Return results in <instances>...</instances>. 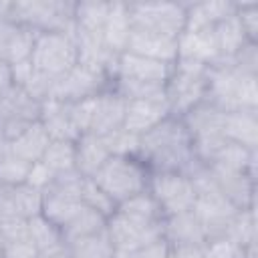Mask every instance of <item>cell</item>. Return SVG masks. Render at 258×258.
I'll list each match as a JSON object with an SVG mask.
<instances>
[{"label":"cell","instance_id":"1","mask_svg":"<svg viewBox=\"0 0 258 258\" xmlns=\"http://www.w3.org/2000/svg\"><path fill=\"white\" fill-rule=\"evenodd\" d=\"M139 161L149 171H181L196 161L191 139L179 117H167L139 139Z\"/></svg>","mask_w":258,"mask_h":258},{"label":"cell","instance_id":"2","mask_svg":"<svg viewBox=\"0 0 258 258\" xmlns=\"http://www.w3.org/2000/svg\"><path fill=\"white\" fill-rule=\"evenodd\" d=\"M206 101L224 113L258 109V77L234 69L230 58H218L208 69Z\"/></svg>","mask_w":258,"mask_h":258},{"label":"cell","instance_id":"3","mask_svg":"<svg viewBox=\"0 0 258 258\" xmlns=\"http://www.w3.org/2000/svg\"><path fill=\"white\" fill-rule=\"evenodd\" d=\"M4 18L38 32H67L75 36V2L16 0L6 2Z\"/></svg>","mask_w":258,"mask_h":258},{"label":"cell","instance_id":"4","mask_svg":"<svg viewBox=\"0 0 258 258\" xmlns=\"http://www.w3.org/2000/svg\"><path fill=\"white\" fill-rule=\"evenodd\" d=\"M224 115L226 113L212 103L202 101L181 117V123L191 139L194 157L204 165H210L218 151L228 143L224 135Z\"/></svg>","mask_w":258,"mask_h":258},{"label":"cell","instance_id":"5","mask_svg":"<svg viewBox=\"0 0 258 258\" xmlns=\"http://www.w3.org/2000/svg\"><path fill=\"white\" fill-rule=\"evenodd\" d=\"M208 69L206 64L177 58L169 81L165 83V101L171 117H183L196 105L206 101L208 91Z\"/></svg>","mask_w":258,"mask_h":258},{"label":"cell","instance_id":"6","mask_svg":"<svg viewBox=\"0 0 258 258\" xmlns=\"http://www.w3.org/2000/svg\"><path fill=\"white\" fill-rule=\"evenodd\" d=\"M117 204L147 189L149 169L137 157H109L105 165L91 177Z\"/></svg>","mask_w":258,"mask_h":258},{"label":"cell","instance_id":"7","mask_svg":"<svg viewBox=\"0 0 258 258\" xmlns=\"http://www.w3.org/2000/svg\"><path fill=\"white\" fill-rule=\"evenodd\" d=\"M34 71L58 79L79 62V48L73 34L67 32H38L30 52Z\"/></svg>","mask_w":258,"mask_h":258},{"label":"cell","instance_id":"8","mask_svg":"<svg viewBox=\"0 0 258 258\" xmlns=\"http://www.w3.org/2000/svg\"><path fill=\"white\" fill-rule=\"evenodd\" d=\"M147 191L159 206L163 218L189 212L196 204V189L181 171H149Z\"/></svg>","mask_w":258,"mask_h":258},{"label":"cell","instance_id":"9","mask_svg":"<svg viewBox=\"0 0 258 258\" xmlns=\"http://www.w3.org/2000/svg\"><path fill=\"white\" fill-rule=\"evenodd\" d=\"M133 28L179 36L185 28V4L177 2H129Z\"/></svg>","mask_w":258,"mask_h":258},{"label":"cell","instance_id":"10","mask_svg":"<svg viewBox=\"0 0 258 258\" xmlns=\"http://www.w3.org/2000/svg\"><path fill=\"white\" fill-rule=\"evenodd\" d=\"M40 119V101L32 99L24 89L10 87L0 95V135L8 141L18 137L28 125Z\"/></svg>","mask_w":258,"mask_h":258},{"label":"cell","instance_id":"11","mask_svg":"<svg viewBox=\"0 0 258 258\" xmlns=\"http://www.w3.org/2000/svg\"><path fill=\"white\" fill-rule=\"evenodd\" d=\"M111 87H113V81L107 75L77 62L69 73H64L54 81L48 99H56L62 103H77L87 97L99 95Z\"/></svg>","mask_w":258,"mask_h":258},{"label":"cell","instance_id":"12","mask_svg":"<svg viewBox=\"0 0 258 258\" xmlns=\"http://www.w3.org/2000/svg\"><path fill=\"white\" fill-rule=\"evenodd\" d=\"M191 212L198 218V222L206 234V240H210V238L226 236L230 222L234 220V216L240 210L230 200H226L224 194L218 189V191L196 196V204H194Z\"/></svg>","mask_w":258,"mask_h":258},{"label":"cell","instance_id":"13","mask_svg":"<svg viewBox=\"0 0 258 258\" xmlns=\"http://www.w3.org/2000/svg\"><path fill=\"white\" fill-rule=\"evenodd\" d=\"M107 234L113 242L115 254H125L137 248H143L147 244H153L163 238V222L143 226L137 222H131L123 218L121 214H113L107 218Z\"/></svg>","mask_w":258,"mask_h":258},{"label":"cell","instance_id":"14","mask_svg":"<svg viewBox=\"0 0 258 258\" xmlns=\"http://www.w3.org/2000/svg\"><path fill=\"white\" fill-rule=\"evenodd\" d=\"M208 167L212 169L218 189L224 194L226 200H230L238 210L256 208V175L238 169H226L214 165Z\"/></svg>","mask_w":258,"mask_h":258},{"label":"cell","instance_id":"15","mask_svg":"<svg viewBox=\"0 0 258 258\" xmlns=\"http://www.w3.org/2000/svg\"><path fill=\"white\" fill-rule=\"evenodd\" d=\"M127 52L161 60L167 64H173L177 60V38L153 30H143V28H133L129 42H127Z\"/></svg>","mask_w":258,"mask_h":258},{"label":"cell","instance_id":"16","mask_svg":"<svg viewBox=\"0 0 258 258\" xmlns=\"http://www.w3.org/2000/svg\"><path fill=\"white\" fill-rule=\"evenodd\" d=\"M173 64L145 58L133 52H121L117 58V75L115 79H131V81H143V83H155L165 85L171 77Z\"/></svg>","mask_w":258,"mask_h":258},{"label":"cell","instance_id":"17","mask_svg":"<svg viewBox=\"0 0 258 258\" xmlns=\"http://www.w3.org/2000/svg\"><path fill=\"white\" fill-rule=\"evenodd\" d=\"M125 105H127V101L113 87L95 95V109H93V121H91L89 133L105 137L107 133L123 127Z\"/></svg>","mask_w":258,"mask_h":258},{"label":"cell","instance_id":"18","mask_svg":"<svg viewBox=\"0 0 258 258\" xmlns=\"http://www.w3.org/2000/svg\"><path fill=\"white\" fill-rule=\"evenodd\" d=\"M36 32L16 24L12 20L0 18V60L16 64L30 58Z\"/></svg>","mask_w":258,"mask_h":258},{"label":"cell","instance_id":"19","mask_svg":"<svg viewBox=\"0 0 258 258\" xmlns=\"http://www.w3.org/2000/svg\"><path fill=\"white\" fill-rule=\"evenodd\" d=\"M177 58H185V60L212 67L220 58L214 30L212 28H196V30L185 28L177 36Z\"/></svg>","mask_w":258,"mask_h":258},{"label":"cell","instance_id":"20","mask_svg":"<svg viewBox=\"0 0 258 258\" xmlns=\"http://www.w3.org/2000/svg\"><path fill=\"white\" fill-rule=\"evenodd\" d=\"M167 117H171L167 101H127L123 127L135 135H143Z\"/></svg>","mask_w":258,"mask_h":258},{"label":"cell","instance_id":"21","mask_svg":"<svg viewBox=\"0 0 258 258\" xmlns=\"http://www.w3.org/2000/svg\"><path fill=\"white\" fill-rule=\"evenodd\" d=\"M42 127L46 129L50 139H62V141H77L79 129L73 123L71 117V103H62L56 99H46L40 103V119Z\"/></svg>","mask_w":258,"mask_h":258},{"label":"cell","instance_id":"22","mask_svg":"<svg viewBox=\"0 0 258 258\" xmlns=\"http://www.w3.org/2000/svg\"><path fill=\"white\" fill-rule=\"evenodd\" d=\"M163 240L169 244V248L200 246L206 242V234H204L198 218L189 210L183 214L163 218Z\"/></svg>","mask_w":258,"mask_h":258},{"label":"cell","instance_id":"23","mask_svg":"<svg viewBox=\"0 0 258 258\" xmlns=\"http://www.w3.org/2000/svg\"><path fill=\"white\" fill-rule=\"evenodd\" d=\"M111 157L103 137L93 133H83L75 141V169L83 177H93L105 161Z\"/></svg>","mask_w":258,"mask_h":258},{"label":"cell","instance_id":"24","mask_svg":"<svg viewBox=\"0 0 258 258\" xmlns=\"http://www.w3.org/2000/svg\"><path fill=\"white\" fill-rule=\"evenodd\" d=\"M224 135L230 143L258 147V109H240L224 115Z\"/></svg>","mask_w":258,"mask_h":258},{"label":"cell","instance_id":"25","mask_svg":"<svg viewBox=\"0 0 258 258\" xmlns=\"http://www.w3.org/2000/svg\"><path fill=\"white\" fill-rule=\"evenodd\" d=\"M133 24L129 16V4L127 2H111L109 14L103 24V40L105 44L115 52L121 54L127 48L129 36H131Z\"/></svg>","mask_w":258,"mask_h":258},{"label":"cell","instance_id":"26","mask_svg":"<svg viewBox=\"0 0 258 258\" xmlns=\"http://www.w3.org/2000/svg\"><path fill=\"white\" fill-rule=\"evenodd\" d=\"M234 14H236V2H228V0L185 4V28L187 30L214 28L218 22H222Z\"/></svg>","mask_w":258,"mask_h":258},{"label":"cell","instance_id":"27","mask_svg":"<svg viewBox=\"0 0 258 258\" xmlns=\"http://www.w3.org/2000/svg\"><path fill=\"white\" fill-rule=\"evenodd\" d=\"M52 139L48 137L46 129L42 127L40 121H34L32 125H28L18 137H14L12 141H8V149L18 155L20 159L28 161V163H34V161H40L48 143Z\"/></svg>","mask_w":258,"mask_h":258},{"label":"cell","instance_id":"28","mask_svg":"<svg viewBox=\"0 0 258 258\" xmlns=\"http://www.w3.org/2000/svg\"><path fill=\"white\" fill-rule=\"evenodd\" d=\"M28 238L40 256H48V254L64 250L60 228L54 226L52 222H48L42 214L28 218Z\"/></svg>","mask_w":258,"mask_h":258},{"label":"cell","instance_id":"29","mask_svg":"<svg viewBox=\"0 0 258 258\" xmlns=\"http://www.w3.org/2000/svg\"><path fill=\"white\" fill-rule=\"evenodd\" d=\"M117 214H121L123 218L131 220V222L143 224V226L163 222V214L147 189L137 194V196H131L129 200H125L121 204H117Z\"/></svg>","mask_w":258,"mask_h":258},{"label":"cell","instance_id":"30","mask_svg":"<svg viewBox=\"0 0 258 258\" xmlns=\"http://www.w3.org/2000/svg\"><path fill=\"white\" fill-rule=\"evenodd\" d=\"M107 228V218L101 216L99 212L83 206L62 228H60V236H62V242L64 246H69L71 242L79 240V238H85V236H91V234H97L101 230Z\"/></svg>","mask_w":258,"mask_h":258},{"label":"cell","instance_id":"31","mask_svg":"<svg viewBox=\"0 0 258 258\" xmlns=\"http://www.w3.org/2000/svg\"><path fill=\"white\" fill-rule=\"evenodd\" d=\"M212 30H214V38H216V46H218L220 58H232L248 42V38H246L242 26H240L236 14L226 18V20H222V22H218Z\"/></svg>","mask_w":258,"mask_h":258},{"label":"cell","instance_id":"32","mask_svg":"<svg viewBox=\"0 0 258 258\" xmlns=\"http://www.w3.org/2000/svg\"><path fill=\"white\" fill-rule=\"evenodd\" d=\"M214 167H226V169H238V171H248L256 175V149L242 147L238 143H226L218 155L212 159Z\"/></svg>","mask_w":258,"mask_h":258},{"label":"cell","instance_id":"33","mask_svg":"<svg viewBox=\"0 0 258 258\" xmlns=\"http://www.w3.org/2000/svg\"><path fill=\"white\" fill-rule=\"evenodd\" d=\"M64 248L73 258H115V248L107 234V228L97 234L79 238Z\"/></svg>","mask_w":258,"mask_h":258},{"label":"cell","instance_id":"34","mask_svg":"<svg viewBox=\"0 0 258 258\" xmlns=\"http://www.w3.org/2000/svg\"><path fill=\"white\" fill-rule=\"evenodd\" d=\"M81 208H83L81 200L67 198V196H60L54 191H42V212L40 214L58 228H62Z\"/></svg>","mask_w":258,"mask_h":258},{"label":"cell","instance_id":"35","mask_svg":"<svg viewBox=\"0 0 258 258\" xmlns=\"http://www.w3.org/2000/svg\"><path fill=\"white\" fill-rule=\"evenodd\" d=\"M111 2H75V30L79 32H103V24L109 14Z\"/></svg>","mask_w":258,"mask_h":258},{"label":"cell","instance_id":"36","mask_svg":"<svg viewBox=\"0 0 258 258\" xmlns=\"http://www.w3.org/2000/svg\"><path fill=\"white\" fill-rule=\"evenodd\" d=\"M113 89L125 101H165V85L131 81V79H115Z\"/></svg>","mask_w":258,"mask_h":258},{"label":"cell","instance_id":"37","mask_svg":"<svg viewBox=\"0 0 258 258\" xmlns=\"http://www.w3.org/2000/svg\"><path fill=\"white\" fill-rule=\"evenodd\" d=\"M42 212V191L20 183L10 189V214L22 216V218H32Z\"/></svg>","mask_w":258,"mask_h":258},{"label":"cell","instance_id":"38","mask_svg":"<svg viewBox=\"0 0 258 258\" xmlns=\"http://www.w3.org/2000/svg\"><path fill=\"white\" fill-rule=\"evenodd\" d=\"M226 236L234 240L238 246H252L256 244V208L240 210L228 226Z\"/></svg>","mask_w":258,"mask_h":258},{"label":"cell","instance_id":"39","mask_svg":"<svg viewBox=\"0 0 258 258\" xmlns=\"http://www.w3.org/2000/svg\"><path fill=\"white\" fill-rule=\"evenodd\" d=\"M40 161L46 163L54 173L75 169V141L52 139Z\"/></svg>","mask_w":258,"mask_h":258},{"label":"cell","instance_id":"40","mask_svg":"<svg viewBox=\"0 0 258 258\" xmlns=\"http://www.w3.org/2000/svg\"><path fill=\"white\" fill-rule=\"evenodd\" d=\"M139 139H141V135L127 131L125 127H119L103 137V141L113 157H137L139 155Z\"/></svg>","mask_w":258,"mask_h":258},{"label":"cell","instance_id":"41","mask_svg":"<svg viewBox=\"0 0 258 258\" xmlns=\"http://www.w3.org/2000/svg\"><path fill=\"white\" fill-rule=\"evenodd\" d=\"M81 202H83V206H87V208L99 212V214L105 216V218H111V216L117 212V202H115L113 198H109L91 177H87L85 183H83Z\"/></svg>","mask_w":258,"mask_h":258},{"label":"cell","instance_id":"42","mask_svg":"<svg viewBox=\"0 0 258 258\" xmlns=\"http://www.w3.org/2000/svg\"><path fill=\"white\" fill-rule=\"evenodd\" d=\"M28 169H30V163L20 159L18 155H14L10 149H6L0 155V183H4L8 187L20 185L26 181Z\"/></svg>","mask_w":258,"mask_h":258},{"label":"cell","instance_id":"43","mask_svg":"<svg viewBox=\"0 0 258 258\" xmlns=\"http://www.w3.org/2000/svg\"><path fill=\"white\" fill-rule=\"evenodd\" d=\"M236 18L248 40L258 42V4L256 2H236Z\"/></svg>","mask_w":258,"mask_h":258},{"label":"cell","instance_id":"44","mask_svg":"<svg viewBox=\"0 0 258 258\" xmlns=\"http://www.w3.org/2000/svg\"><path fill=\"white\" fill-rule=\"evenodd\" d=\"M0 238L2 242H16V240H30L28 238V220L22 216H2L0 218Z\"/></svg>","mask_w":258,"mask_h":258},{"label":"cell","instance_id":"45","mask_svg":"<svg viewBox=\"0 0 258 258\" xmlns=\"http://www.w3.org/2000/svg\"><path fill=\"white\" fill-rule=\"evenodd\" d=\"M240 246L228 236L210 238L204 242V258H238Z\"/></svg>","mask_w":258,"mask_h":258},{"label":"cell","instance_id":"46","mask_svg":"<svg viewBox=\"0 0 258 258\" xmlns=\"http://www.w3.org/2000/svg\"><path fill=\"white\" fill-rule=\"evenodd\" d=\"M234 69L246 73V75H256L258 77V42L248 40L232 58Z\"/></svg>","mask_w":258,"mask_h":258},{"label":"cell","instance_id":"47","mask_svg":"<svg viewBox=\"0 0 258 258\" xmlns=\"http://www.w3.org/2000/svg\"><path fill=\"white\" fill-rule=\"evenodd\" d=\"M52 179H54V171L46 163L34 161V163H30V169H28V175H26L24 183L34 187V189H38V191H44L50 185Z\"/></svg>","mask_w":258,"mask_h":258},{"label":"cell","instance_id":"48","mask_svg":"<svg viewBox=\"0 0 258 258\" xmlns=\"http://www.w3.org/2000/svg\"><path fill=\"white\" fill-rule=\"evenodd\" d=\"M169 254H171V248L161 238V240L147 244L143 248H137V250H131L125 254H115V258H169Z\"/></svg>","mask_w":258,"mask_h":258},{"label":"cell","instance_id":"49","mask_svg":"<svg viewBox=\"0 0 258 258\" xmlns=\"http://www.w3.org/2000/svg\"><path fill=\"white\" fill-rule=\"evenodd\" d=\"M38 250L30 240L2 242V258H38Z\"/></svg>","mask_w":258,"mask_h":258},{"label":"cell","instance_id":"50","mask_svg":"<svg viewBox=\"0 0 258 258\" xmlns=\"http://www.w3.org/2000/svg\"><path fill=\"white\" fill-rule=\"evenodd\" d=\"M10 67H12V81H14V85L20 87V89H24L26 83L34 75V67H32L30 58L28 60H22V62H16V64H10Z\"/></svg>","mask_w":258,"mask_h":258},{"label":"cell","instance_id":"51","mask_svg":"<svg viewBox=\"0 0 258 258\" xmlns=\"http://www.w3.org/2000/svg\"><path fill=\"white\" fill-rule=\"evenodd\" d=\"M173 258H204V244L200 246H179L171 248Z\"/></svg>","mask_w":258,"mask_h":258},{"label":"cell","instance_id":"52","mask_svg":"<svg viewBox=\"0 0 258 258\" xmlns=\"http://www.w3.org/2000/svg\"><path fill=\"white\" fill-rule=\"evenodd\" d=\"M10 87H14V81H12V67L4 60H0V95L6 93Z\"/></svg>","mask_w":258,"mask_h":258},{"label":"cell","instance_id":"53","mask_svg":"<svg viewBox=\"0 0 258 258\" xmlns=\"http://www.w3.org/2000/svg\"><path fill=\"white\" fill-rule=\"evenodd\" d=\"M10 189L12 187L0 183V218L10 216Z\"/></svg>","mask_w":258,"mask_h":258},{"label":"cell","instance_id":"54","mask_svg":"<svg viewBox=\"0 0 258 258\" xmlns=\"http://www.w3.org/2000/svg\"><path fill=\"white\" fill-rule=\"evenodd\" d=\"M38 258H73V256H71L69 250L64 248V250H60V252H54V254H48V256H38Z\"/></svg>","mask_w":258,"mask_h":258},{"label":"cell","instance_id":"55","mask_svg":"<svg viewBox=\"0 0 258 258\" xmlns=\"http://www.w3.org/2000/svg\"><path fill=\"white\" fill-rule=\"evenodd\" d=\"M0 254H2V238H0Z\"/></svg>","mask_w":258,"mask_h":258},{"label":"cell","instance_id":"56","mask_svg":"<svg viewBox=\"0 0 258 258\" xmlns=\"http://www.w3.org/2000/svg\"><path fill=\"white\" fill-rule=\"evenodd\" d=\"M169 258H173V256H171V254H169Z\"/></svg>","mask_w":258,"mask_h":258}]
</instances>
